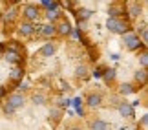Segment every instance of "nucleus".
Returning <instances> with one entry per match:
<instances>
[{
    "instance_id": "obj_6",
    "label": "nucleus",
    "mask_w": 148,
    "mask_h": 130,
    "mask_svg": "<svg viewBox=\"0 0 148 130\" xmlns=\"http://www.w3.org/2000/svg\"><path fill=\"white\" fill-rule=\"evenodd\" d=\"M101 103H102V97L99 94H90L88 99H86V105L90 108H97V106H101Z\"/></svg>"
},
{
    "instance_id": "obj_24",
    "label": "nucleus",
    "mask_w": 148,
    "mask_h": 130,
    "mask_svg": "<svg viewBox=\"0 0 148 130\" xmlns=\"http://www.w3.org/2000/svg\"><path fill=\"white\" fill-rule=\"evenodd\" d=\"M139 61H141V66H143L145 70H146V64H148V53H146V52H143V53L139 55Z\"/></svg>"
},
{
    "instance_id": "obj_8",
    "label": "nucleus",
    "mask_w": 148,
    "mask_h": 130,
    "mask_svg": "<svg viewBox=\"0 0 148 130\" xmlns=\"http://www.w3.org/2000/svg\"><path fill=\"white\" fill-rule=\"evenodd\" d=\"M4 59L8 61L9 64H15V63H18V61H20V53L16 52V50H8V52L4 53Z\"/></svg>"
},
{
    "instance_id": "obj_23",
    "label": "nucleus",
    "mask_w": 148,
    "mask_h": 130,
    "mask_svg": "<svg viewBox=\"0 0 148 130\" xmlns=\"http://www.w3.org/2000/svg\"><path fill=\"white\" fill-rule=\"evenodd\" d=\"M15 17H16V9H15V8H11L8 13H5V20L11 22V20H15Z\"/></svg>"
},
{
    "instance_id": "obj_30",
    "label": "nucleus",
    "mask_w": 148,
    "mask_h": 130,
    "mask_svg": "<svg viewBox=\"0 0 148 130\" xmlns=\"http://www.w3.org/2000/svg\"><path fill=\"white\" fill-rule=\"evenodd\" d=\"M18 88H20V90H26V88H29V84H27V83H22V81H20V83H18Z\"/></svg>"
},
{
    "instance_id": "obj_5",
    "label": "nucleus",
    "mask_w": 148,
    "mask_h": 130,
    "mask_svg": "<svg viewBox=\"0 0 148 130\" xmlns=\"http://www.w3.org/2000/svg\"><path fill=\"white\" fill-rule=\"evenodd\" d=\"M117 110H119V114H121L123 117H132L134 116V108L130 106V103H126V101L119 103L117 105Z\"/></svg>"
},
{
    "instance_id": "obj_28",
    "label": "nucleus",
    "mask_w": 148,
    "mask_h": 130,
    "mask_svg": "<svg viewBox=\"0 0 148 130\" xmlns=\"http://www.w3.org/2000/svg\"><path fill=\"white\" fill-rule=\"evenodd\" d=\"M70 35H71L73 39H79V37H81V33H79V30H77V28H71V31H70Z\"/></svg>"
},
{
    "instance_id": "obj_29",
    "label": "nucleus",
    "mask_w": 148,
    "mask_h": 130,
    "mask_svg": "<svg viewBox=\"0 0 148 130\" xmlns=\"http://www.w3.org/2000/svg\"><path fill=\"white\" fill-rule=\"evenodd\" d=\"M4 112H5L8 116H11V114H15V108H11L9 105H4Z\"/></svg>"
},
{
    "instance_id": "obj_4",
    "label": "nucleus",
    "mask_w": 148,
    "mask_h": 130,
    "mask_svg": "<svg viewBox=\"0 0 148 130\" xmlns=\"http://www.w3.org/2000/svg\"><path fill=\"white\" fill-rule=\"evenodd\" d=\"M24 103H26V99H24V95L22 94H11L9 97H8V101H5V105H9L11 108H20V106H24Z\"/></svg>"
},
{
    "instance_id": "obj_25",
    "label": "nucleus",
    "mask_w": 148,
    "mask_h": 130,
    "mask_svg": "<svg viewBox=\"0 0 148 130\" xmlns=\"http://www.w3.org/2000/svg\"><path fill=\"white\" fill-rule=\"evenodd\" d=\"M70 105H73V108H81V106H82V99L81 97H75V99L70 101Z\"/></svg>"
},
{
    "instance_id": "obj_14",
    "label": "nucleus",
    "mask_w": 148,
    "mask_h": 130,
    "mask_svg": "<svg viewBox=\"0 0 148 130\" xmlns=\"http://www.w3.org/2000/svg\"><path fill=\"white\" fill-rule=\"evenodd\" d=\"M134 90L135 88L130 83H123L121 86H119V94H121V95H130V94H134Z\"/></svg>"
},
{
    "instance_id": "obj_7",
    "label": "nucleus",
    "mask_w": 148,
    "mask_h": 130,
    "mask_svg": "<svg viewBox=\"0 0 148 130\" xmlns=\"http://www.w3.org/2000/svg\"><path fill=\"white\" fill-rule=\"evenodd\" d=\"M55 31L59 33V35H62V37H64V35H70V31H71V24H70L68 20H62L59 26H55Z\"/></svg>"
},
{
    "instance_id": "obj_1",
    "label": "nucleus",
    "mask_w": 148,
    "mask_h": 130,
    "mask_svg": "<svg viewBox=\"0 0 148 130\" xmlns=\"http://www.w3.org/2000/svg\"><path fill=\"white\" fill-rule=\"evenodd\" d=\"M106 28L112 33H117V35H124V33H128V30H130L128 22H124L123 19H108Z\"/></svg>"
},
{
    "instance_id": "obj_11",
    "label": "nucleus",
    "mask_w": 148,
    "mask_h": 130,
    "mask_svg": "<svg viewBox=\"0 0 148 130\" xmlns=\"http://www.w3.org/2000/svg\"><path fill=\"white\" fill-rule=\"evenodd\" d=\"M40 35H42V37H46V39L57 35V31H55V24H46V26H42Z\"/></svg>"
},
{
    "instance_id": "obj_9",
    "label": "nucleus",
    "mask_w": 148,
    "mask_h": 130,
    "mask_svg": "<svg viewBox=\"0 0 148 130\" xmlns=\"http://www.w3.org/2000/svg\"><path fill=\"white\" fill-rule=\"evenodd\" d=\"M18 33L22 37H29V35H33V24L31 22H22V24L18 26Z\"/></svg>"
},
{
    "instance_id": "obj_10",
    "label": "nucleus",
    "mask_w": 148,
    "mask_h": 130,
    "mask_svg": "<svg viewBox=\"0 0 148 130\" xmlns=\"http://www.w3.org/2000/svg\"><path fill=\"white\" fill-rule=\"evenodd\" d=\"M55 50H57V46L53 42H48V44H44V46L40 48V55L42 57H51V55L55 53Z\"/></svg>"
},
{
    "instance_id": "obj_27",
    "label": "nucleus",
    "mask_w": 148,
    "mask_h": 130,
    "mask_svg": "<svg viewBox=\"0 0 148 130\" xmlns=\"http://www.w3.org/2000/svg\"><path fill=\"white\" fill-rule=\"evenodd\" d=\"M102 72H104V68H95V70H93V77H102Z\"/></svg>"
},
{
    "instance_id": "obj_13",
    "label": "nucleus",
    "mask_w": 148,
    "mask_h": 130,
    "mask_svg": "<svg viewBox=\"0 0 148 130\" xmlns=\"http://www.w3.org/2000/svg\"><path fill=\"white\" fill-rule=\"evenodd\" d=\"M121 13H124V8H121V6H110V9H108L110 19H119Z\"/></svg>"
},
{
    "instance_id": "obj_31",
    "label": "nucleus",
    "mask_w": 148,
    "mask_h": 130,
    "mask_svg": "<svg viewBox=\"0 0 148 130\" xmlns=\"http://www.w3.org/2000/svg\"><path fill=\"white\" fill-rule=\"evenodd\" d=\"M146 123H148V117H146V114H145L143 117H141V125H143V127H146Z\"/></svg>"
},
{
    "instance_id": "obj_18",
    "label": "nucleus",
    "mask_w": 148,
    "mask_h": 130,
    "mask_svg": "<svg viewBox=\"0 0 148 130\" xmlns=\"http://www.w3.org/2000/svg\"><path fill=\"white\" fill-rule=\"evenodd\" d=\"M9 77L13 79V81H22V77H24V70H20V68H15V70L9 73Z\"/></svg>"
},
{
    "instance_id": "obj_32",
    "label": "nucleus",
    "mask_w": 148,
    "mask_h": 130,
    "mask_svg": "<svg viewBox=\"0 0 148 130\" xmlns=\"http://www.w3.org/2000/svg\"><path fill=\"white\" fill-rule=\"evenodd\" d=\"M75 112H77V114H79V116H81V117L84 116V108H82V106H81V108H75Z\"/></svg>"
},
{
    "instance_id": "obj_21",
    "label": "nucleus",
    "mask_w": 148,
    "mask_h": 130,
    "mask_svg": "<svg viewBox=\"0 0 148 130\" xmlns=\"http://www.w3.org/2000/svg\"><path fill=\"white\" fill-rule=\"evenodd\" d=\"M141 44H146V41H148V30H146V26H143L141 28Z\"/></svg>"
},
{
    "instance_id": "obj_22",
    "label": "nucleus",
    "mask_w": 148,
    "mask_h": 130,
    "mask_svg": "<svg viewBox=\"0 0 148 130\" xmlns=\"http://www.w3.org/2000/svg\"><path fill=\"white\" fill-rule=\"evenodd\" d=\"M59 15H60L59 11H46V19H48V20H51V22L59 19Z\"/></svg>"
},
{
    "instance_id": "obj_17",
    "label": "nucleus",
    "mask_w": 148,
    "mask_h": 130,
    "mask_svg": "<svg viewBox=\"0 0 148 130\" xmlns=\"http://www.w3.org/2000/svg\"><path fill=\"white\" fill-rule=\"evenodd\" d=\"M102 79H104V81H113V79H115V70H113V68H106V70L102 72Z\"/></svg>"
},
{
    "instance_id": "obj_19",
    "label": "nucleus",
    "mask_w": 148,
    "mask_h": 130,
    "mask_svg": "<svg viewBox=\"0 0 148 130\" xmlns=\"http://www.w3.org/2000/svg\"><path fill=\"white\" fill-rule=\"evenodd\" d=\"M75 75H77V77H81V79H82V77H86V75H88V68L84 66V64L77 66V68H75Z\"/></svg>"
},
{
    "instance_id": "obj_15",
    "label": "nucleus",
    "mask_w": 148,
    "mask_h": 130,
    "mask_svg": "<svg viewBox=\"0 0 148 130\" xmlns=\"http://www.w3.org/2000/svg\"><path fill=\"white\" fill-rule=\"evenodd\" d=\"M146 79H148V72L145 70V68H141V70L135 72V81H137V83L145 84V83H146Z\"/></svg>"
},
{
    "instance_id": "obj_26",
    "label": "nucleus",
    "mask_w": 148,
    "mask_h": 130,
    "mask_svg": "<svg viewBox=\"0 0 148 130\" xmlns=\"http://www.w3.org/2000/svg\"><path fill=\"white\" fill-rule=\"evenodd\" d=\"M90 17H92L90 9H81V13H79V19H90Z\"/></svg>"
},
{
    "instance_id": "obj_33",
    "label": "nucleus",
    "mask_w": 148,
    "mask_h": 130,
    "mask_svg": "<svg viewBox=\"0 0 148 130\" xmlns=\"http://www.w3.org/2000/svg\"><path fill=\"white\" fill-rule=\"evenodd\" d=\"M70 130H81V127H71Z\"/></svg>"
},
{
    "instance_id": "obj_20",
    "label": "nucleus",
    "mask_w": 148,
    "mask_h": 130,
    "mask_svg": "<svg viewBox=\"0 0 148 130\" xmlns=\"http://www.w3.org/2000/svg\"><path fill=\"white\" fill-rule=\"evenodd\" d=\"M33 103L38 105V106L44 105V103H46V95H44V94H35V95H33Z\"/></svg>"
},
{
    "instance_id": "obj_16",
    "label": "nucleus",
    "mask_w": 148,
    "mask_h": 130,
    "mask_svg": "<svg viewBox=\"0 0 148 130\" xmlns=\"http://www.w3.org/2000/svg\"><path fill=\"white\" fill-rule=\"evenodd\" d=\"M128 13H130V17H139V13H141V6H139V2H132L128 6Z\"/></svg>"
},
{
    "instance_id": "obj_34",
    "label": "nucleus",
    "mask_w": 148,
    "mask_h": 130,
    "mask_svg": "<svg viewBox=\"0 0 148 130\" xmlns=\"http://www.w3.org/2000/svg\"><path fill=\"white\" fill-rule=\"evenodd\" d=\"M0 95H4V88L2 86H0Z\"/></svg>"
},
{
    "instance_id": "obj_12",
    "label": "nucleus",
    "mask_w": 148,
    "mask_h": 130,
    "mask_svg": "<svg viewBox=\"0 0 148 130\" xmlns=\"http://www.w3.org/2000/svg\"><path fill=\"white\" fill-rule=\"evenodd\" d=\"M90 130H108V123L102 119H95L90 123Z\"/></svg>"
},
{
    "instance_id": "obj_3",
    "label": "nucleus",
    "mask_w": 148,
    "mask_h": 130,
    "mask_svg": "<svg viewBox=\"0 0 148 130\" xmlns=\"http://www.w3.org/2000/svg\"><path fill=\"white\" fill-rule=\"evenodd\" d=\"M22 15H24L26 22H31V24H33V20H38L40 11H38V8H37L35 4H26L24 9H22Z\"/></svg>"
},
{
    "instance_id": "obj_2",
    "label": "nucleus",
    "mask_w": 148,
    "mask_h": 130,
    "mask_svg": "<svg viewBox=\"0 0 148 130\" xmlns=\"http://www.w3.org/2000/svg\"><path fill=\"white\" fill-rule=\"evenodd\" d=\"M123 42H124V46H126L130 52H135V50H139V46H141L139 35H135V33H132V31H128V33L123 35Z\"/></svg>"
}]
</instances>
